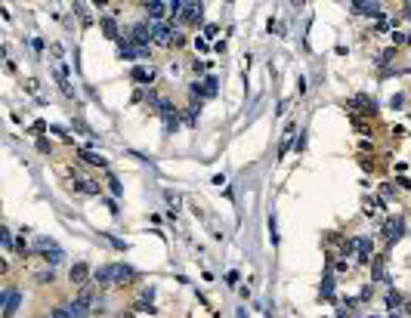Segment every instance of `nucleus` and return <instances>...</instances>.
Instances as JSON below:
<instances>
[{
  "label": "nucleus",
  "mask_w": 411,
  "mask_h": 318,
  "mask_svg": "<svg viewBox=\"0 0 411 318\" xmlns=\"http://www.w3.org/2000/svg\"><path fill=\"white\" fill-rule=\"evenodd\" d=\"M151 40L155 43H173V28L167 25V22H151Z\"/></svg>",
  "instance_id": "nucleus-4"
},
{
  "label": "nucleus",
  "mask_w": 411,
  "mask_h": 318,
  "mask_svg": "<svg viewBox=\"0 0 411 318\" xmlns=\"http://www.w3.org/2000/svg\"><path fill=\"white\" fill-rule=\"evenodd\" d=\"M352 102H356V105H362V111H377V102H374V99H368V96H362V93H359V96L356 99H352Z\"/></svg>",
  "instance_id": "nucleus-16"
},
{
  "label": "nucleus",
  "mask_w": 411,
  "mask_h": 318,
  "mask_svg": "<svg viewBox=\"0 0 411 318\" xmlns=\"http://www.w3.org/2000/svg\"><path fill=\"white\" fill-rule=\"evenodd\" d=\"M37 281H40V284H50V281H53V272H40Z\"/></svg>",
  "instance_id": "nucleus-24"
},
{
  "label": "nucleus",
  "mask_w": 411,
  "mask_h": 318,
  "mask_svg": "<svg viewBox=\"0 0 411 318\" xmlns=\"http://www.w3.org/2000/svg\"><path fill=\"white\" fill-rule=\"evenodd\" d=\"M80 158H84L87 164H96V167H105V158H99L96 151H87V148H84V151H80Z\"/></svg>",
  "instance_id": "nucleus-17"
},
{
  "label": "nucleus",
  "mask_w": 411,
  "mask_h": 318,
  "mask_svg": "<svg viewBox=\"0 0 411 318\" xmlns=\"http://www.w3.org/2000/svg\"><path fill=\"white\" fill-rule=\"evenodd\" d=\"M331 293H334V281H331V275H328L322 281V297H331Z\"/></svg>",
  "instance_id": "nucleus-18"
},
{
  "label": "nucleus",
  "mask_w": 411,
  "mask_h": 318,
  "mask_svg": "<svg viewBox=\"0 0 411 318\" xmlns=\"http://www.w3.org/2000/svg\"><path fill=\"white\" fill-rule=\"evenodd\" d=\"M75 188L77 192H87V195H99V185L90 182V179H75Z\"/></svg>",
  "instance_id": "nucleus-15"
},
{
  "label": "nucleus",
  "mask_w": 411,
  "mask_h": 318,
  "mask_svg": "<svg viewBox=\"0 0 411 318\" xmlns=\"http://www.w3.org/2000/svg\"><path fill=\"white\" fill-rule=\"evenodd\" d=\"M201 9H204L201 3H186L180 19H183V22H198V19H201Z\"/></svg>",
  "instance_id": "nucleus-11"
},
{
  "label": "nucleus",
  "mask_w": 411,
  "mask_h": 318,
  "mask_svg": "<svg viewBox=\"0 0 411 318\" xmlns=\"http://www.w3.org/2000/svg\"><path fill=\"white\" fill-rule=\"evenodd\" d=\"M405 16H408V19H411V3H405Z\"/></svg>",
  "instance_id": "nucleus-27"
},
{
  "label": "nucleus",
  "mask_w": 411,
  "mask_h": 318,
  "mask_svg": "<svg viewBox=\"0 0 411 318\" xmlns=\"http://www.w3.org/2000/svg\"><path fill=\"white\" fill-rule=\"evenodd\" d=\"M192 96H217V77H204V80H195L192 84Z\"/></svg>",
  "instance_id": "nucleus-6"
},
{
  "label": "nucleus",
  "mask_w": 411,
  "mask_h": 318,
  "mask_svg": "<svg viewBox=\"0 0 411 318\" xmlns=\"http://www.w3.org/2000/svg\"><path fill=\"white\" fill-rule=\"evenodd\" d=\"M19 300H22V293L16 287H6L3 290V315H13L19 309Z\"/></svg>",
  "instance_id": "nucleus-7"
},
{
  "label": "nucleus",
  "mask_w": 411,
  "mask_h": 318,
  "mask_svg": "<svg viewBox=\"0 0 411 318\" xmlns=\"http://www.w3.org/2000/svg\"><path fill=\"white\" fill-rule=\"evenodd\" d=\"M0 244H3V247H16V244H13V235H9V229H0Z\"/></svg>",
  "instance_id": "nucleus-19"
},
{
  "label": "nucleus",
  "mask_w": 411,
  "mask_h": 318,
  "mask_svg": "<svg viewBox=\"0 0 411 318\" xmlns=\"http://www.w3.org/2000/svg\"><path fill=\"white\" fill-rule=\"evenodd\" d=\"M50 318H72V315H68V309H53Z\"/></svg>",
  "instance_id": "nucleus-23"
},
{
  "label": "nucleus",
  "mask_w": 411,
  "mask_h": 318,
  "mask_svg": "<svg viewBox=\"0 0 411 318\" xmlns=\"http://www.w3.org/2000/svg\"><path fill=\"white\" fill-rule=\"evenodd\" d=\"M127 37H130V43H133V46H139V50H146V46L151 43V25H133Z\"/></svg>",
  "instance_id": "nucleus-3"
},
{
  "label": "nucleus",
  "mask_w": 411,
  "mask_h": 318,
  "mask_svg": "<svg viewBox=\"0 0 411 318\" xmlns=\"http://www.w3.org/2000/svg\"><path fill=\"white\" fill-rule=\"evenodd\" d=\"M93 278H96L99 287H105V284H130V281H136V269L124 266V263H112V266L96 269Z\"/></svg>",
  "instance_id": "nucleus-1"
},
{
  "label": "nucleus",
  "mask_w": 411,
  "mask_h": 318,
  "mask_svg": "<svg viewBox=\"0 0 411 318\" xmlns=\"http://www.w3.org/2000/svg\"><path fill=\"white\" fill-rule=\"evenodd\" d=\"M399 185H402V188H411V179H408V176H399V179H396Z\"/></svg>",
  "instance_id": "nucleus-26"
},
{
  "label": "nucleus",
  "mask_w": 411,
  "mask_h": 318,
  "mask_svg": "<svg viewBox=\"0 0 411 318\" xmlns=\"http://www.w3.org/2000/svg\"><path fill=\"white\" fill-rule=\"evenodd\" d=\"M99 25H102V31H105V37H112V40L117 37V22H114L112 16H102ZM117 40H121V37H117Z\"/></svg>",
  "instance_id": "nucleus-13"
},
{
  "label": "nucleus",
  "mask_w": 411,
  "mask_h": 318,
  "mask_svg": "<svg viewBox=\"0 0 411 318\" xmlns=\"http://www.w3.org/2000/svg\"><path fill=\"white\" fill-rule=\"evenodd\" d=\"M402 303V297H399V293H390V297H386V306H390V309L396 312V306Z\"/></svg>",
  "instance_id": "nucleus-20"
},
{
  "label": "nucleus",
  "mask_w": 411,
  "mask_h": 318,
  "mask_svg": "<svg viewBox=\"0 0 411 318\" xmlns=\"http://www.w3.org/2000/svg\"><path fill=\"white\" fill-rule=\"evenodd\" d=\"M87 275H90V269H87L84 263L72 266V281H75V284H87Z\"/></svg>",
  "instance_id": "nucleus-14"
},
{
  "label": "nucleus",
  "mask_w": 411,
  "mask_h": 318,
  "mask_svg": "<svg viewBox=\"0 0 411 318\" xmlns=\"http://www.w3.org/2000/svg\"><path fill=\"white\" fill-rule=\"evenodd\" d=\"M352 13H359V16H380V3H352Z\"/></svg>",
  "instance_id": "nucleus-12"
},
{
  "label": "nucleus",
  "mask_w": 411,
  "mask_h": 318,
  "mask_svg": "<svg viewBox=\"0 0 411 318\" xmlns=\"http://www.w3.org/2000/svg\"><path fill=\"white\" fill-rule=\"evenodd\" d=\"M109 188H112V192H114V195H121V192H124V188H121V182H117V179H114V176H109Z\"/></svg>",
  "instance_id": "nucleus-22"
},
{
  "label": "nucleus",
  "mask_w": 411,
  "mask_h": 318,
  "mask_svg": "<svg viewBox=\"0 0 411 318\" xmlns=\"http://www.w3.org/2000/svg\"><path fill=\"white\" fill-rule=\"evenodd\" d=\"M217 34H220V28H217V25H207V28H204V40H214Z\"/></svg>",
  "instance_id": "nucleus-21"
},
{
  "label": "nucleus",
  "mask_w": 411,
  "mask_h": 318,
  "mask_svg": "<svg viewBox=\"0 0 411 318\" xmlns=\"http://www.w3.org/2000/svg\"><path fill=\"white\" fill-rule=\"evenodd\" d=\"M226 284H232V287L238 284V272H229V275H226Z\"/></svg>",
  "instance_id": "nucleus-25"
},
{
  "label": "nucleus",
  "mask_w": 411,
  "mask_h": 318,
  "mask_svg": "<svg viewBox=\"0 0 411 318\" xmlns=\"http://www.w3.org/2000/svg\"><path fill=\"white\" fill-rule=\"evenodd\" d=\"M402 229H405V222L402 219H386V226H383V238L386 241H399V238H402Z\"/></svg>",
  "instance_id": "nucleus-8"
},
{
  "label": "nucleus",
  "mask_w": 411,
  "mask_h": 318,
  "mask_svg": "<svg viewBox=\"0 0 411 318\" xmlns=\"http://www.w3.org/2000/svg\"><path fill=\"white\" fill-rule=\"evenodd\" d=\"M130 77L136 80V84H151V80H155V71H151V68H143V65H136L133 71H130Z\"/></svg>",
  "instance_id": "nucleus-10"
},
{
  "label": "nucleus",
  "mask_w": 411,
  "mask_h": 318,
  "mask_svg": "<svg viewBox=\"0 0 411 318\" xmlns=\"http://www.w3.org/2000/svg\"><path fill=\"white\" fill-rule=\"evenodd\" d=\"M65 309H68V315H72V318H87V315H90V293L77 297L75 303H68Z\"/></svg>",
  "instance_id": "nucleus-5"
},
{
  "label": "nucleus",
  "mask_w": 411,
  "mask_h": 318,
  "mask_svg": "<svg viewBox=\"0 0 411 318\" xmlns=\"http://www.w3.org/2000/svg\"><path fill=\"white\" fill-rule=\"evenodd\" d=\"M34 250H37L46 263H53V266L62 260V247H59L53 238H37V241H34Z\"/></svg>",
  "instance_id": "nucleus-2"
},
{
  "label": "nucleus",
  "mask_w": 411,
  "mask_h": 318,
  "mask_svg": "<svg viewBox=\"0 0 411 318\" xmlns=\"http://www.w3.org/2000/svg\"><path fill=\"white\" fill-rule=\"evenodd\" d=\"M146 9H149L151 22H161L164 16L170 13V3H164V0H151V3H146Z\"/></svg>",
  "instance_id": "nucleus-9"
}]
</instances>
